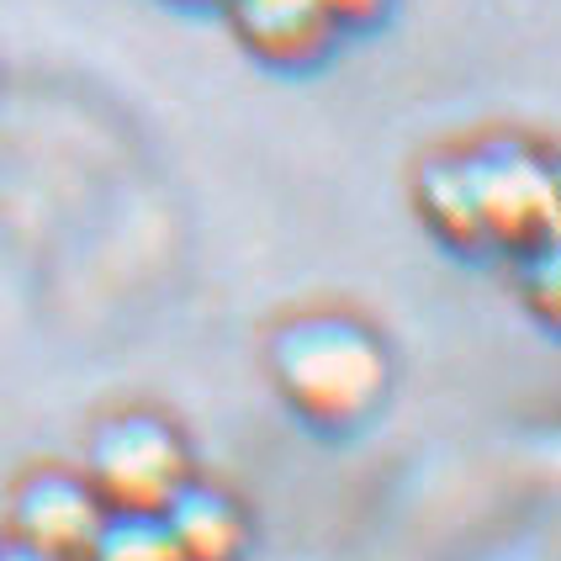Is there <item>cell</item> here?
<instances>
[{
    "label": "cell",
    "instance_id": "cell-1",
    "mask_svg": "<svg viewBox=\"0 0 561 561\" xmlns=\"http://www.w3.org/2000/svg\"><path fill=\"white\" fill-rule=\"evenodd\" d=\"M271 371H276L286 403L318 424H350L381 398L387 387V350L355 318L318 312L297 318L271 340Z\"/></svg>",
    "mask_w": 561,
    "mask_h": 561
},
{
    "label": "cell",
    "instance_id": "cell-2",
    "mask_svg": "<svg viewBox=\"0 0 561 561\" xmlns=\"http://www.w3.org/2000/svg\"><path fill=\"white\" fill-rule=\"evenodd\" d=\"M461 164H467L482 244H499L508 254L551 244V233H557V170H551V159L535 154L530 144L499 138V144L467 149Z\"/></svg>",
    "mask_w": 561,
    "mask_h": 561
},
{
    "label": "cell",
    "instance_id": "cell-3",
    "mask_svg": "<svg viewBox=\"0 0 561 561\" xmlns=\"http://www.w3.org/2000/svg\"><path fill=\"white\" fill-rule=\"evenodd\" d=\"M85 482L106 503V514H159L191 482L186 445L154 413H123L95 430Z\"/></svg>",
    "mask_w": 561,
    "mask_h": 561
},
{
    "label": "cell",
    "instance_id": "cell-4",
    "mask_svg": "<svg viewBox=\"0 0 561 561\" xmlns=\"http://www.w3.org/2000/svg\"><path fill=\"white\" fill-rule=\"evenodd\" d=\"M106 525V503L95 499L91 482L64 477V471H43L11 503V530L22 546L48 551L59 561H85L95 535Z\"/></svg>",
    "mask_w": 561,
    "mask_h": 561
},
{
    "label": "cell",
    "instance_id": "cell-5",
    "mask_svg": "<svg viewBox=\"0 0 561 561\" xmlns=\"http://www.w3.org/2000/svg\"><path fill=\"white\" fill-rule=\"evenodd\" d=\"M228 22L265 64H312L340 32L323 0H228Z\"/></svg>",
    "mask_w": 561,
    "mask_h": 561
},
{
    "label": "cell",
    "instance_id": "cell-6",
    "mask_svg": "<svg viewBox=\"0 0 561 561\" xmlns=\"http://www.w3.org/2000/svg\"><path fill=\"white\" fill-rule=\"evenodd\" d=\"M159 519H164L181 561H239V551L250 546L244 508L228 493H218V488L186 482L175 499L159 508Z\"/></svg>",
    "mask_w": 561,
    "mask_h": 561
},
{
    "label": "cell",
    "instance_id": "cell-7",
    "mask_svg": "<svg viewBox=\"0 0 561 561\" xmlns=\"http://www.w3.org/2000/svg\"><path fill=\"white\" fill-rule=\"evenodd\" d=\"M419 213L435 228L445 244L456 250H482V228H477V207H471V186H467V164L461 154H439L419 170Z\"/></svg>",
    "mask_w": 561,
    "mask_h": 561
},
{
    "label": "cell",
    "instance_id": "cell-8",
    "mask_svg": "<svg viewBox=\"0 0 561 561\" xmlns=\"http://www.w3.org/2000/svg\"><path fill=\"white\" fill-rule=\"evenodd\" d=\"M85 561H181L159 514H106Z\"/></svg>",
    "mask_w": 561,
    "mask_h": 561
},
{
    "label": "cell",
    "instance_id": "cell-9",
    "mask_svg": "<svg viewBox=\"0 0 561 561\" xmlns=\"http://www.w3.org/2000/svg\"><path fill=\"white\" fill-rule=\"evenodd\" d=\"M519 291L540 318H557V244H535L519 254Z\"/></svg>",
    "mask_w": 561,
    "mask_h": 561
},
{
    "label": "cell",
    "instance_id": "cell-10",
    "mask_svg": "<svg viewBox=\"0 0 561 561\" xmlns=\"http://www.w3.org/2000/svg\"><path fill=\"white\" fill-rule=\"evenodd\" d=\"M323 11H329L334 27H366L387 11V0H323Z\"/></svg>",
    "mask_w": 561,
    "mask_h": 561
},
{
    "label": "cell",
    "instance_id": "cell-11",
    "mask_svg": "<svg viewBox=\"0 0 561 561\" xmlns=\"http://www.w3.org/2000/svg\"><path fill=\"white\" fill-rule=\"evenodd\" d=\"M0 561H59V557H48V551H32V546H22V540H11V546H0Z\"/></svg>",
    "mask_w": 561,
    "mask_h": 561
}]
</instances>
